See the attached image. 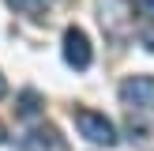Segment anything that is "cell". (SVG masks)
<instances>
[{
	"label": "cell",
	"mask_w": 154,
	"mask_h": 151,
	"mask_svg": "<svg viewBox=\"0 0 154 151\" xmlns=\"http://www.w3.org/2000/svg\"><path fill=\"white\" fill-rule=\"evenodd\" d=\"M75 128H79L83 140L98 143V147H113L117 143V128H113V121L105 117V113H94V110H75Z\"/></svg>",
	"instance_id": "6da1fadb"
},
{
	"label": "cell",
	"mask_w": 154,
	"mask_h": 151,
	"mask_svg": "<svg viewBox=\"0 0 154 151\" xmlns=\"http://www.w3.org/2000/svg\"><path fill=\"white\" fill-rule=\"evenodd\" d=\"M120 102L135 113H154V76H128L120 83Z\"/></svg>",
	"instance_id": "7a4b0ae2"
},
{
	"label": "cell",
	"mask_w": 154,
	"mask_h": 151,
	"mask_svg": "<svg viewBox=\"0 0 154 151\" xmlns=\"http://www.w3.org/2000/svg\"><path fill=\"white\" fill-rule=\"evenodd\" d=\"M64 60L75 68V72H87V68H90V60H94L90 38L83 34L79 27H68V30H64Z\"/></svg>",
	"instance_id": "3957f363"
},
{
	"label": "cell",
	"mask_w": 154,
	"mask_h": 151,
	"mask_svg": "<svg viewBox=\"0 0 154 151\" xmlns=\"http://www.w3.org/2000/svg\"><path fill=\"white\" fill-rule=\"evenodd\" d=\"M23 151H64V140L53 125H45V128H34V132L23 136Z\"/></svg>",
	"instance_id": "277c9868"
},
{
	"label": "cell",
	"mask_w": 154,
	"mask_h": 151,
	"mask_svg": "<svg viewBox=\"0 0 154 151\" xmlns=\"http://www.w3.org/2000/svg\"><path fill=\"white\" fill-rule=\"evenodd\" d=\"M15 113H19L23 121L42 117V95H38V91H23V95L15 98Z\"/></svg>",
	"instance_id": "5b68a950"
},
{
	"label": "cell",
	"mask_w": 154,
	"mask_h": 151,
	"mask_svg": "<svg viewBox=\"0 0 154 151\" xmlns=\"http://www.w3.org/2000/svg\"><path fill=\"white\" fill-rule=\"evenodd\" d=\"M132 11H139V19L154 23V0H132Z\"/></svg>",
	"instance_id": "8992f818"
},
{
	"label": "cell",
	"mask_w": 154,
	"mask_h": 151,
	"mask_svg": "<svg viewBox=\"0 0 154 151\" xmlns=\"http://www.w3.org/2000/svg\"><path fill=\"white\" fill-rule=\"evenodd\" d=\"M15 8H19V11H26V15H38L45 8V0H11Z\"/></svg>",
	"instance_id": "52a82bcc"
},
{
	"label": "cell",
	"mask_w": 154,
	"mask_h": 151,
	"mask_svg": "<svg viewBox=\"0 0 154 151\" xmlns=\"http://www.w3.org/2000/svg\"><path fill=\"white\" fill-rule=\"evenodd\" d=\"M143 42H147V49L154 53V34H147V38H143Z\"/></svg>",
	"instance_id": "ba28073f"
},
{
	"label": "cell",
	"mask_w": 154,
	"mask_h": 151,
	"mask_svg": "<svg viewBox=\"0 0 154 151\" xmlns=\"http://www.w3.org/2000/svg\"><path fill=\"white\" fill-rule=\"evenodd\" d=\"M4 136H8V128H4V121H0V143H4Z\"/></svg>",
	"instance_id": "9c48e42d"
},
{
	"label": "cell",
	"mask_w": 154,
	"mask_h": 151,
	"mask_svg": "<svg viewBox=\"0 0 154 151\" xmlns=\"http://www.w3.org/2000/svg\"><path fill=\"white\" fill-rule=\"evenodd\" d=\"M0 95H4V76H0Z\"/></svg>",
	"instance_id": "30bf717a"
}]
</instances>
